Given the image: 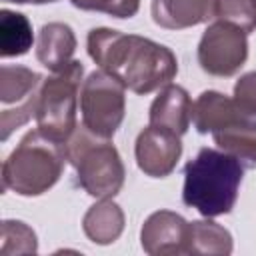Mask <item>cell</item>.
Returning a JSON list of instances; mask_svg holds the SVG:
<instances>
[{"label":"cell","instance_id":"cell-1","mask_svg":"<svg viewBox=\"0 0 256 256\" xmlns=\"http://www.w3.org/2000/svg\"><path fill=\"white\" fill-rule=\"evenodd\" d=\"M88 54L102 70L136 94H150L170 84L178 72V60L170 48L112 28L90 30Z\"/></svg>","mask_w":256,"mask_h":256},{"label":"cell","instance_id":"cell-2","mask_svg":"<svg viewBox=\"0 0 256 256\" xmlns=\"http://www.w3.org/2000/svg\"><path fill=\"white\" fill-rule=\"evenodd\" d=\"M244 166L224 150L202 148L184 166L182 200L202 216L214 218L232 212Z\"/></svg>","mask_w":256,"mask_h":256},{"label":"cell","instance_id":"cell-3","mask_svg":"<svg viewBox=\"0 0 256 256\" xmlns=\"http://www.w3.org/2000/svg\"><path fill=\"white\" fill-rule=\"evenodd\" d=\"M64 146L40 130H30L2 164V186L20 196H40L62 176Z\"/></svg>","mask_w":256,"mask_h":256},{"label":"cell","instance_id":"cell-4","mask_svg":"<svg viewBox=\"0 0 256 256\" xmlns=\"http://www.w3.org/2000/svg\"><path fill=\"white\" fill-rule=\"evenodd\" d=\"M66 160L76 168L78 184L94 198H114L124 184V164L110 142L90 132L84 124L76 126L64 144Z\"/></svg>","mask_w":256,"mask_h":256},{"label":"cell","instance_id":"cell-5","mask_svg":"<svg viewBox=\"0 0 256 256\" xmlns=\"http://www.w3.org/2000/svg\"><path fill=\"white\" fill-rule=\"evenodd\" d=\"M84 66L80 60L68 62L64 68L56 70L52 76L42 80L36 122L38 130L48 138L60 142L62 146L74 132L76 124V106L80 96Z\"/></svg>","mask_w":256,"mask_h":256},{"label":"cell","instance_id":"cell-6","mask_svg":"<svg viewBox=\"0 0 256 256\" xmlns=\"http://www.w3.org/2000/svg\"><path fill=\"white\" fill-rule=\"evenodd\" d=\"M82 124L102 136L112 138L126 112V86L106 70L92 72L80 88Z\"/></svg>","mask_w":256,"mask_h":256},{"label":"cell","instance_id":"cell-7","mask_svg":"<svg viewBox=\"0 0 256 256\" xmlns=\"http://www.w3.org/2000/svg\"><path fill=\"white\" fill-rule=\"evenodd\" d=\"M248 58L246 32L234 24L216 20L210 24L198 44V64L212 76L236 74Z\"/></svg>","mask_w":256,"mask_h":256},{"label":"cell","instance_id":"cell-8","mask_svg":"<svg viewBox=\"0 0 256 256\" xmlns=\"http://www.w3.org/2000/svg\"><path fill=\"white\" fill-rule=\"evenodd\" d=\"M192 122L200 134H216L226 130L256 132V108L230 98L216 90L202 92L192 104Z\"/></svg>","mask_w":256,"mask_h":256},{"label":"cell","instance_id":"cell-9","mask_svg":"<svg viewBox=\"0 0 256 256\" xmlns=\"http://www.w3.org/2000/svg\"><path fill=\"white\" fill-rule=\"evenodd\" d=\"M134 154L138 168L146 176L164 178L176 168L180 160L182 154L180 136H176L170 130L148 124L136 138Z\"/></svg>","mask_w":256,"mask_h":256},{"label":"cell","instance_id":"cell-10","mask_svg":"<svg viewBox=\"0 0 256 256\" xmlns=\"http://www.w3.org/2000/svg\"><path fill=\"white\" fill-rule=\"evenodd\" d=\"M190 222L170 210L150 214L140 230V242L150 256H180L188 254Z\"/></svg>","mask_w":256,"mask_h":256},{"label":"cell","instance_id":"cell-11","mask_svg":"<svg viewBox=\"0 0 256 256\" xmlns=\"http://www.w3.org/2000/svg\"><path fill=\"white\" fill-rule=\"evenodd\" d=\"M192 120V100L188 92L178 84H166L150 104L148 122L152 126L174 132L176 136L186 134Z\"/></svg>","mask_w":256,"mask_h":256},{"label":"cell","instance_id":"cell-12","mask_svg":"<svg viewBox=\"0 0 256 256\" xmlns=\"http://www.w3.org/2000/svg\"><path fill=\"white\" fill-rule=\"evenodd\" d=\"M216 0H152V18L168 30H182L214 18Z\"/></svg>","mask_w":256,"mask_h":256},{"label":"cell","instance_id":"cell-13","mask_svg":"<svg viewBox=\"0 0 256 256\" xmlns=\"http://www.w3.org/2000/svg\"><path fill=\"white\" fill-rule=\"evenodd\" d=\"M76 50V36L64 22H48L40 28L36 40V58L42 66L56 72L72 62Z\"/></svg>","mask_w":256,"mask_h":256},{"label":"cell","instance_id":"cell-14","mask_svg":"<svg viewBox=\"0 0 256 256\" xmlns=\"http://www.w3.org/2000/svg\"><path fill=\"white\" fill-rule=\"evenodd\" d=\"M82 228L94 244H112L124 230V212L110 198H100V202L90 206L84 214Z\"/></svg>","mask_w":256,"mask_h":256},{"label":"cell","instance_id":"cell-15","mask_svg":"<svg viewBox=\"0 0 256 256\" xmlns=\"http://www.w3.org/2000/svg\"><path fill=\"white\" fill-rule=\"evenodd\" d=\"M32 48V24L22 12L0 10V56H22Z\"/></svg>","mask_w":256,"mask_h":256},{"label":"cell","instance_id":"cell-16","mask_svg":"<svg viewBox=\"0 0 256 256\" xmlns=\"http://www.w3.org/2000/svg\"><path fill=\"white\" fill-rule=\"evenodd\" d=\"M188 254H216L228 256L232 252L230 232L212 220H194L190 222L188 234Z\"/></svg>","mask_w":256,"mask_h":256},{"label":"cell","instance_id":"cell-17","mask_svg":"<svg viewBox=\"0 0 256 256\" xmlns=\"http://www.w3.org/2000/svg\"><path fill=\"white\" fill-rule=\"evenodd\" d=\"M42 86V76L24 66H8L0 68V100L4 104L10 102H26L34 92Z\"/></svg>","mask_w":256,"mask_h":256},{"label":"cell","instance_id":"cell-18","mask_svg":"<svg viewBox=\"0 0 256 256\" xmlns=\"http://www.w3.org/2000/svg\"><path fill=\"white\" fill-rule=\"evenodd\" d=\"M220 150L234 156L244 168H256V132L252 130H226L212 134Z\"/></svg>","mask_w":256,"mask_h":256},{"label":"cell","instance_id":"cell-19","mask_svg":"<svg viewBox=\"0 0 256 256\" xmlns=\"http://www.w3.org/2000/svg\"><path fill=\"white\" fill-rule=\"evenodd\" d=\"M38 250L36 234L30 226L20 220H4L2 222V256L10 254H34Z\"/></svg>","mask_w":256,"mask_h":256},{"label":"cell","instance_id":"cell-20","mask_svg":"<svg viewBox=\"0 0 256 256\" xmlns=\"http://www.w3.org/2000/svg\"><path fill=\"white\" fill-rule=\"evenodd\" d=\"M214 18L234 24L240 30H256V0H216Z\"/></svg>","mask_w":256,"mask_h":256},{"label":"cell","instance_id":"cell-21","mask_svg":"<svg viewBox=\"0 0 256 256\" xmlns=\"http://www.w3.org/2000/svg\"><path fill=\"white\" fill-rule=\"evenodd\" d=\"M70 2L80 10L104 12L114 18H132L140 8V0H70Z\"/></svg>","mask_w":256,"mask_h":256},{"label":"cell","instance_id":"cell-22","mask_svg":"<svg viewBox=\"0 0 256 256\" xmlns=\"http://www.w3.org/2000/svg\"><path fill=\"white\" fill-rule=\"evenodd\" d=\"M234 96L256 108V72L242 74L234 84Z\"/></svg>","mask_w":256,"mask_h":256},{"label":"cell","instance_id":"cell-23","mask_svg":"<svg viewBox=\"0 0 256 256\" xmlns=\"http://www.w3.org/2000/svg\"><path fill=\"white\" fill-rule=\"evenodd\" d=\"M4 2H14V4H46V2H56V0H4Z\"/></svg>","mask_w":256,"mask_h":256}]
</instances>
